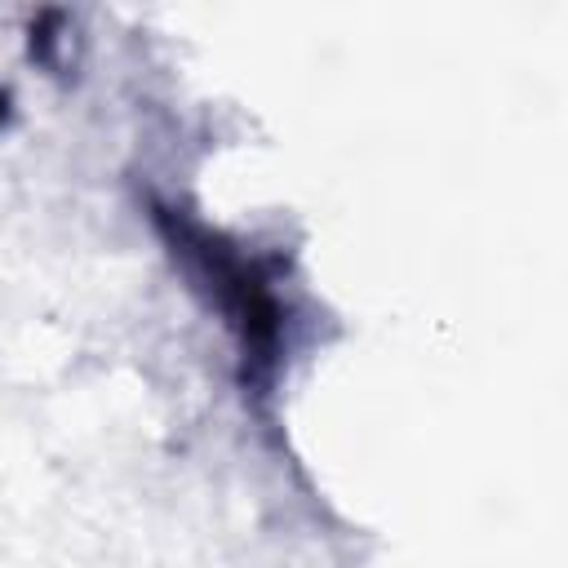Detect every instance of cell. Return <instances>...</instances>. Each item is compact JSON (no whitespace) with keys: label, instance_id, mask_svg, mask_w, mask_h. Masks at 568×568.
<instances>
[{"label":"cell","instance_id":"obj_1","mask_svg":"<svg viewBox=\"0 0 568 568\" xmlns=\"http://www.w3.org/2000/svg\"><path fill=\"white\" fill-rule=\"evenodd\" d=\"M155 226L164 231L173 257L186 262L191 280L217 302V311L226 315L240 355H244V382L248 386H271L275 368H280V346H284V306L271 288V275L244 257L240 248H231L222 235H213L209 226H200L195 217L155 204Z\"/></svg>","mask_w":568,"mask_h":568}]
</instances>
